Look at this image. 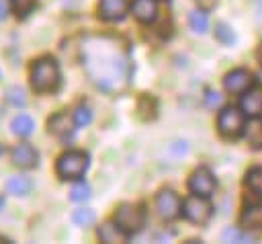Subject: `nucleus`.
Wrapping results in <instances>:
<instances>
[{
  "label": "nucleus",
  "mask_w": 262,
  "mask_h": 244,
  "mask_svg": "<svg viewBox=\"0 0 262 244\" xmlns=\"http://www.w3.org/2000/svg\"><path fill=\"white\" fill-rule=\"evenodd\" d=\"M82 68L86 76L104 92H117L131 78V62L125 45L115 37L94 35L80 45Z\"/></svg>",
  "instance_id": "obj_1"
},
{
  "label": "nucleus",
  "mask_w": 262,
  "mask_h": 244,
  "mask_svg": "<svg viewBox=\"0 0 262 244\" xmlns=\"http://www.w3.org/2000/svg\"><path fill=\"white\" fill-rule=\"evenodd\" d=\"M59 84V70L57 64L49 57H43L33 64L31 68V86L37 92H51Z\"/></svg>",
  "instance_id": "obj_2"
},
{
  "label": "nucleus",
  "mask_w": 262,
  "mask_h": 244,
  "mask_svg": "<svg viewBox=\"0 0 262 244\" xmlns=\"http://www.w3.org/2000/svg\"><path fill=\"white\" fill-rule=\"evenodd\" d=\"M88 168V154L80 152V150H70L66 154L59 156L55 170L63 180H76L80 178Z\"/></svg>",
  "instance_id": "obj_3"
},
{
  "label": "nucleus",
  "mask_w": 262,
  "mask_h": 244,
  "mask_svg": "<svg viewBox=\"0 0 262 244\" xmlns=\"http://www.w3.org/2000/svg\"><path fill=\"white\" fill-rule=\"evenodd\" d=\"M115 221L119 223V228L125 234H135L141 230V226L145 221V211L141 205L123 203V205H119V209L115 213Z\"/></svg>",
  "instance_id": "obj_4"
},
{
  "label": "nucleus",
  "mask_w": 262,
  "mask_h": 244,
  "mask_svg": "<svg viewBox=\"0 0 262 244\" xmlns=\"http://www.w3.org/2000/svg\"><path fill=\"white\" fill-rule=\"evenodd\" d=\"M217 127L225 137H237L246 127V113L235 107H225L217 117Z\"/></svg>",
  "instance_id": "obj_5"
},
{
  "label": "nucleus",
  "mask_w": 262,
  "mask_h": 244,
  "mask_svg": "<svg viewBox=\"0 0 262 244\" xmlns=\"http://www.w3.org/2000/svg\"><path fill=\"white\" fill-rule=\"evenodd\" d=\"M182 213L188 221H194V223H203L209 219L211 215V203L207 201V197L203 195H190L184 203H182Z\"/></svg>",
  "instance_id": "obj_6"
},
{
  "label": "nucleus",
  "mask_w": 262,
  "mask_h": 244,
  "mask_svg": "<svg viewBox=\"0 0 262 244\" xmlns=\"http://www.w3.org/2000/svg\"><path fill=\"white\" fill-rule=\"evenodd\" d=\"M180 209H182V205H180V199H178V195L174 191L166 189V191L158 193V197H156V211H158V215L162 219H166V221L176 219L180 215Z\"/></svg>",
  "instance_id": "obj_7"
},
{
  "label": "nucleus",
  "mask_w": 262,
  "mask_h": 244,
  "mask_svg": "<svg viewBox=\"0 0 262 244\" xmlns=\"http://www.w3.org/2000/svg\"><path fill=\"white\" fill-rule=\"evenodd\" d=\"M215 187H217V180H215V176L211 174V170L205 168V166L196 168V170L192 172L190 180H188L190 193L203 195V197H211V195L215 193Z\"/></svg>",
  "instance_id": "obj_8"
},
{
  "label": "nucleus",
  "mask_w": 262,
  "mask_h": 244,
  "mask_svg": "<svg viewBox=\"0 0 262 244\" xmlns=\"http://www.w3.org/2000/svg\"><path fill=\"white\" fill-rule=\"evenodd\" d=\"M242 111L248 115V117H258L262 115V86H250L248 90H244L242 94Z\"/></svg>",
  "instance_id": "obj_9"
},
{
  "label": "nucleus",
  "mask_w": 262,
  "mask_h": 244,
  "mask_svg": "<svg viewBox=\"0 0 262 244\" xmlns=\"http://www.w3.org/2000/svg\"><path fill=\"white\" fill-rule=\"evenodd\" d=\"M254 78L248 70H233L223 78V86L227 92H244L252 86Z\"/></svg>",
  "instance_id": "obj_10"
},
{
  "label": "nucleus",
  "mask_w": 262,
  "mask_h": 244,
  "mask_svg": "<svg viewBox=\"0 0 262 244\" xmlns=\"http://www.w3.org/2000/svg\"><path fill=\"white\" fill-rule=\"evenodd\" d=\"M10 158H12V162H14L16 166H20V168H33V166L37 164V152H35L33 146H29V144H18V146H14L12 152H10Z\"/></svg>",
  "instance_id": "obj_11"
},
{
  "label": "nucleus",
  "mask_w": 262,
  "mask_h": 244,
  "mask_svg": "<svg viewBox=\"0 0 262 244\" xmlns=\"http://www.w3.org/2000/svg\"><path fill=\"white\" fill-rule=\"evenodd\" d=\"M98 10L104 21H121L127 12V0H100Z\"/></svg>",
  "instance_id": "obj_12"
},
{
  "label": "nucleus",
  "mask_w": 262,
  "mask_h": 244,
  "mask_svg": "<svg viewBox=\"0 0 262 244\" xmlns=\"http://www.w3.org/2000/svg\"><path fill=\"white\" fill-rule=\"evenodd\" d=\"M131 12H133V16L137 21L151 23L156 18V12H158V2L156 0H133Z\"/></svg>",
  "instance_id": "obj_13"
},
{
  "label": "nucleus",
  "mask_w": 262,
  "mask_h": 244,
  "mask_svg": "<svg viewBox=\"0 0 262 244\" xmlns=\"http://www.w3.org/2000/svg\"><path fill=\"white\" fill-rule=\"evenodd\" d=\"M49 131L51 133H55V135H59V137H66V135H70L72 131H74V127L72 125H76V121H72V117L68 115V113H57V115H53L51 119H49Z\"/></svg>",
  "instance_id": "obj_14"
},
{
  "label": "nucleus",
  "mask_w": 262,
  "mask_h": 244,
  "mask_svg": "<svg viewBox=\"0 0 262 244\" xmlns=\"http://www.w3.org/2000/svg\"><path fill=\"white\" fill-rule=\"evenodd\" d=\"M98 238H100V242L117 244V242H125L127 234L119 228L117 221H104V223L98 228Z\"/></svg>",
  "instance_id": "obj_15"
},
{
  "label": "nucleus",
  "mask_w": 262,
  "mask_h": 244,
  "mask_svg": "<svg viewBox=\"0 0 262 244\" xmlns=\"http://www.w3.org/2000/svg\"><path fill=\"white\" fill-rule=\"evenodd\" d=\"M244 137L252 148H262V121L252 117V121H248L244 127Z\"/></svg>",
  "instance_id": "obj_16"
},
{
  "label": "nucleus",
  "mask_w": 262,
  "mask_h": 244,
  "mask_svg": "<svg viewBox=\"0 0 262 244\" xmlns=\"http://www.w3.org/2000/svg\"><path fill=\"white\" fill-rule=\"evenodd\" d=\"M31 187H33V182H31L27 176H12V178H8V182H6L8 193H10V195H16V197L29 195V193H31Z\"/></svg>",
  "instance_id": "obj_17"
},
{
  "label": "nucleus",
  "mask_w": 262,
  "mask_h": 244,
  "mask_svg": "<svg viewBox=\"0 0 262 244\" xmlns=\"http://www.w3.org/2000/svg\"><path fill=\"white\" fill-rule=\"evenodd\" d=\"M242 226L246 230H262V207H248L242 213Z\"/></svg>",
  "instance_id": "obj_18"
},
{
  "label": "nucleus",
  "mask_w": 262,
  "mask_h": 244,
  "mask_svg": "<svg viewBox=\"0 0 262 244\" xmlns=\"http://www.w3.org/2000/svg\"><path fill=\"white\" fill-rule=\"evenodd\" d=\"M12 131L16 133V135H31L33 133V127H35V123H33V119L29 117V115H16L14 119H12Z\"/></svg>",
  "instance_id": "obj_19"
},
{
  "label": "nucleus",
  "mask_w": 262,
  "mask_h": 244,
  "mask_svg": "<svg viewBox=\"0 0 262 244\" xmlns=\"http://www.w3.org/2000/svg\"><path fill=\"white\" fill-rule=\"evenodd\" d=\"M246 185L254 195L262 197V166H256L246 174Z\"/></svg>",
  "instance_id": "obj_20"
},
{
  "label": "nucleus",
  "mask_w": 262,
  "mask_h": 244,
  "mask_svg": "<svg viewBox=\"0 0 262 244\" xmlns=\"http://www.w3.org/2000/svg\"><path fill=\"white\" fill-rule=\"evenodd\" d=\"M188 23L194 33H207V29H209V18L203 10H192L188 16Z\"/></svg>",
  "instance_id": "obj_21"
},
{
  "label": "nucleus",
  "mask_w": 262,
  "mask_h": 244,
  "mask_svg": "<svg viewBox=\"0 0 262 244\" xmlns=\"http://www.w3.org/2000/svg\"><path fill=\"white\" fill-rule=\"evenodd\" d=\"M221 240H223V242H237V244L254 242V238H252L248 232H242V230H237V228H227V230L221 234Z\"/></svg>",
  "instance_id": "obj_22"
},
{
  "label": "nucleus",
  "mask_w": 262,
  "mask_h": 244,
  "mask_svg": "<svg viewBox=\"0 0 262 244\" xmlns=\"http://www.w3.org/2000/svg\"><path fill=\"white\" fill-rule=\"evenodd\" d=\"M70 199L76 201V203H84V201H88V199H90V185L84 182V180L78 182V185H74L72 191H70Z\"/></svg>",
  "instance_id": "obj_23"
},
{
  "label": "nucleus",
  "mask_w": 262,
  "mask_h": 244,
  "mask_svg": "<svg viewBox=\"0 0 262 244\" xmlns=\"http://www.w3.org/2000/svg\"><path fill=\"white\" fill-rule=\"evenodd\" d=\"M94 219H96V215H94L92 209L82 207V209H76V211H74V221H76V226H84V228H86V226H92Z\"/></svg>",
  "instance_id": "obj_24"
},
{
  "label": "nucleus",
  "mask_w": 262,
  "mask_h": 244,
  "mask_svg": "<svg viewBox=\"0 0 262 244\" xmlns=\"http://www.w3.org/2000/svg\"><path fill=\"white\" fill-rule=\"evenodd\" d=\"M215 37L223 43V45H231L233 41H235V35H233V31L225 25V23H219L217 25V29H215Z\"/></svg>",
  "instance_id": "obj_25"
},
{
  "label": "nucleus",
  "mask_w": 262,
  "mask_h": 244,
  "mask_svg": "<svg viewBox=\"0 0 262 244\" xmlns=\"http://www.w3.org/2000/svg\"><path fill=\"white\" fill-rule=\"evenodd\" d=\"M74 121H76L78 127H86V125L92 121V111H90L88 107H78V109L74 111Z\"/></svg>",
  "instance_id": "obj_26"
},
{
  "label": "nucleus",
  "mask_w": 262,
  "mask_h": 244,
  "mask_svg": "<svg viewBox=\"0 0 262 244\" xmlns=\"http://www.w3.org/2000/svg\"><path fill=\"white\" fill-rule=\"evenodd\" d=\"M35 2H37V0H10V6H12V10H14L18 16H25V14H29V12L33 10Z\"/></svg>",
  "instance_id": "obj_27"
},
{
  "label": "nucleus",
  "mask_w": 262,
  "mask_h": 244,
  "mask_svg": "<svg viewBox=\"0 0 262 244\" xmlns=\"http://www.w3.org/2000/svg\"><path fill=\"white\" fill-rule=\"evenodd\" d=\"M6 98H8V100H10L14 107H23V105H25V92H23V88H16V86L8 88Z\"/></svg>",
  "instance_id": "obj_28"
},
{
  "label": "nucleus",
  "mask_w": 262,
  "mask_h": 244,
  "mask_svg": "<svg viewBox=\"0 0 262 244\" xmlns=\"http://www.w3.org/2000/svg\"><path fill=\"white\" fill-rule=\"evenodd\" d=\"M207 105H209V107H217V105H221V94L215 92V90H209V92H207Z\"/></svg>",
  "instance_id": "obj_29"
},
{
  "label": "nucleus",
  "mask_w": 262,
  "mask_h": 244,
  "mask_svg": "<svg viewBox=\"0 0 262 244\" xmlns=\"http://www.w3.org/2000/svg\"><path fill=\"white\" fill-rule=\"evenodd\" d=\"M256 4V12H258V18H262V0H254Z\"/></svg>",
  "instance_id": "obj_30"
},
{
  "label": "nucleus",
  "mask_w": 262,
  "mask_h": 244,
  "mask_svg": "<svg viewBox=\"0 0 262 244\" xmlns=\"http://www.w3.org/2000/svg\"><path fill=\"white\" fill-rule=\"evenodd\" d=\"M4 14H6V10H4V2H0V18H4Z\"/></svg>",
  "instance_id": "obj_31"
}]
</instances>
